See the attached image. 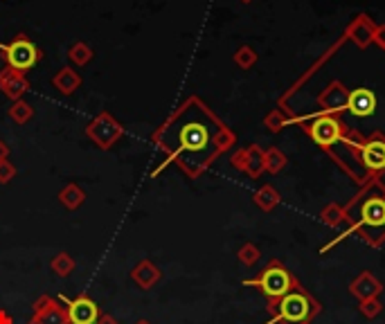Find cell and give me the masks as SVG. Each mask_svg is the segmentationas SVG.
Listing matches in <instances>:
<instances>
[{"mask_svg":"<svg viewBox=\"0 0 385 324\" xmlns=\"http://www.w3.org/2000/svg\"><path fill=\"white\" fill-rule=\"evenodd\" d=\"M277 108L354 183H365L363 154L374 144H385V70L347 83L316 61L280 97Z\"/></svg>","mask_w":385,"mask_h":324,"instance_id":"obj_1","label":"cell"},{"mask_svg":"<svg viewBox=\"0 0 385 324\" xmlns=\"http://www.w3.org/2000/svg\"><path fill=\"white\" fill-rule=\"evenodd\" d=\"M151 144L165 160L149 176L156 178L169 165H176L190 180H196L237 144V135L201 97L190 95L151 133Z\"/></svg>","mask_w":385,"mask_h":324,"instance_id":"obj_2","label":"cell"},{"mask_svg":"<svg viewBox=\"0 0 385 324\" xmlns=\"http://www.w3.org/2000/svg\"><path fill=\"white\" fill-rule=\"evenodd\" d=\"M345 230L340 236L322 245L320 255H327L333 245H338L345 236L356 234L372 248L385 243V183L381 178H369L361 190L345 205Z\"/></svg>","mask_w":385,"mask_h":324,"instance_id":"obj_3","label":"cell"},{"mask_svg":"<svg viewBox=\"0 0 385 324\" xmlns=\"http://www.w3.org/2000/svg\"><path fill=\"white\" fill-rule=\"evenodd\" d=\"M266 308L270 313L266 324H304L322 313V304L300 282L282 300H277L275 304H268Z\"/></svg>","mask_w":385,"mask_h":324,"instance_id":"obj_4","label":"cell"},{"mask_svg":"<svg viewBox=\"0 0 385 324\" xmlns=\"http://www.w3.org/2000/svg\"><path fill=\"white\" fill-rule=\"evenodd\" d=\"M297 282H300V279H297L280 259H270L268 264L259 270L257 277L243 279L241 284L248 286V289H257L259 293H264L268 304H275L277 300H282V297L293 289Z\"/></svg>","mask_w":385,"mask_h":324,"instance_id":"obj_5","label":"cell"},{"mask_svg":"<svg viewBox=\"0 0 385 324\" xmlns=\"http://www.w3.org/2000/svg\"><path fill=\"white\" fill-rule=\"evenodd\" d=\"M0 54L5 59V66L25 72L43 59V50L34 41H30L25 34H18L9 43H0Z\"/></svg>","mask_w":385,"mask_h":324,"instance_id":"obj_6","label":"cell"},{"mask_svg":"<svg viewBox=\"0 0 385 324\" xmlns=\"http://www.w3.org/2000/svg\"><path fill=\"white\" fill-rule=\"evenodd\" d=\"M122 135H124V127L113 115L106 113V110L97 113L91 120L88 127H86V138H88L97 149H102V151H108L110 146H115Z\"/></svg>","mask_w":385,"mask_h":324,"instance_id":"obj_7","label":"cell"},{"mask_svg":"<svg viewBox=\"0 0 385 324\" xmlns=\"http://www.w3.org/2000/svg\"><path fill=\"white\" fill-rule=\"evenodd\" d=\"M25 324H72L66 306L59 302V297L41 295L32 306V316Z\"/></svg>","mask_w":385,"mask_h":324,"instance_id":"obj_8","label":"cell"},{"mask_svg":"<svg viewBox=\"0 0 385 324\" xmlns=\"http://www.w3.org/2000/svg\"><path fill=\"white\" fill-rule=\"evenodd\" d=\"M59 302L66 306V313L72 324H97V318L102 313L99 306L95 304V300H91V295H86V293L74 297V300L59 297Z\"/></svg>","mask_w":385,"mask_h":324,"instance_id":"obj_9","label":"cell"},{"mask_svg":"<svg viewBox=\"0 0 385 324\" xmlns=\"http://www.w3.org/2000/svg\"><path fill=\"white\" fill-rule=\"evenodd\" d=\"M374 28H377L374 18H369L367 14H358L345 28V34L343 36L350 43H354L358 50H367L372 45V39H374Z\"/></svg>","mask_w":385,"mask_h":324,"instance_id":"obj_10","label":"cell"},{"mask_svg":"<svg viewBox=\"0 0 385 324\" xmlns=\"http://www.w3.org/2000/svg\"><path fill=\"white\" fill-rule=\"evenodd\" d=\"M0 91H3L5 97H9L11 102H18V99H23V95L30 91V81L25 77V72L3 66L0 68Z\"/></svg>","mask_w":385,"mask_h":324,"instance_id":"obj_11","label":"cell"},{"mask_svg":"<svg viewBox=\"0 0 385 324\" xmlns=\"http://www.w3.org/2000/svg\"><path fill=\"white\" fill-rule=\"evenodd\" d=\"M131 279H133V284L138 286V289H142V291H151L154 286L163 279V270H160L154 261H149V259H142V261H138V264L133 266V270H131Z\"/></svg>","mask_w":385,"mask_h":324,"instance_id":"obj_12","label":"cell"},{"mask_svg":"<svg viewBox=\"0 0 385 324\" xmlns=\"http://www.w3.org/2000/svg\"><path fill=\"white\" fill-rule=\"evenodd\" d=\"M350 293L358 302H363V300H369V297H379L383 293V284L372 275V272L363 270L361 275L350 284Z\"/></svg>","mask_w":385,"mask_h":324,"instance_id":"obj_13","label":"cell"},{"mask_svg":"<svg viewBox=\"0 0 385 324\" xmlns=\"http://www.w3.org/2000/svg\"><path fill=\"white\" fill-rule=\"evenodd\" d=\"M52 86L61 95H72L81 88V74L72 66H64L59 68V72L52 77Z\"/></svg>","mask_w":385,"mask_h":324,"instance_id":"obj_14","label":"cell"},{"mask_svg":"<svg viewBox=\"0 0 385 324\" xmlns=\"http://www.w3.org/2000/svg\"><path fill=\"white\" fill-rule=\"evenodd\" d=\"M264 149H259L257 144H248L246 146V167H243V173L246 176H251L253 180L262 178L264 173Z\"/></svg>","mask_w":385,"mask_h":324,"instance_id":"obj_15","label":"cell"},{"mask_svg":"<svg viewBox=\"0 0 385 324\" xmlns=\"http://www.w3.org/2000/svg\"><path fill=\"white\" fill-rule=\"evenodd\" d=\"M253 203L262 209V212H272L280 203H282V196L272 185H262L259 190L253 194Z\"/></svg>","mask_w":385,"mask_h":324,"instance_id":"obj_16","label":"cell"},{"mask_svg":"<svg viewBox=\"0 0 385 324\" xmlns=\"http://www.w3.org/2000/svg\"><path fill=\"white\" fill-rule=\"evenodd\" d=\"M57 198H59V203L64 205L66 209L74 212V209H79L86 203V192L81 190L77 183H68L64 190L59 192Z\"/></svg>","mask_w":385,"mask_h":324,"instance_id":"obj_17","label":"cell"},{"mask_svg":"<svg viewBox=\"0 0 385 324\" xmlns=\"http://www.w3.org/2000/svg\"><path fill=\"white\" fill-rule=\"evenodd\" d=\"M287 162H289L287 154L280 151L277 146H268V149H264V169H266L268 173H272V176H277L280 171H284V167H287Z\"/></svg>","mask_w":385,"mask_h":324,"instance_id":"obj_18","label":"cell"},{"mask_svg":"<svg viewBox=\"0 0 385 324\" xmlns=\"http://www.w3.org/2000/svg\"><path fill=\"white\" fill-rule=\"evenodd\" d=\"M95 52H93V47L88 43H84V41H77V43H72L70 50H68V59H70V64L72 66H88L91 61H93Z\"/></svg>","mask_w":385,"mask_h":324,"instance_id":"obj_19","label":"cell"},{"mask_svg":"<svg viewBox=\"0 0 385 324\" xmlns=\"http://www.w3.org/2000/svg\"><path fill=\"white\" fill-rule=\"evenodd\" d=\"M320 221L329 228H343L345 226V205L329 203L320 209Z\"/></svg>","mask_w":385,"mask_h":324,"instance_id":"obj_20","label":"cell"},{"mask_svg":"<svg viewBox=\"0 0 385 324\" xmlns=\"http://www.w3.org/2000/svg\"><path fill=\"white\" fill-rule=\"evenodd\" d=\"M7 115H9V120L14 122V124L23 127V124H28L34 117V108H32V104L25 102V99H18V102H14V104L9 106Z\"/></svg>","mask_w":385,"mask_h":324,"instance_id":"obj_21","label":"cell"},{"mask_svg":"<svg viewBox=\"0 0 385 324\" xmlns=\"http://www.w3.org/2000/svg\"><path fill=\"white\" fill-rule=\"evenodd\" d=\"M264 127H266V131L268 133H280V131H284L287 127H291V122H289V115L284 113L282 108H272V110H268L266 113V117H264Z\"/></svg>","mask_w":385,"mask_h":324,"instance_id":"obj_22","label":"cell"},{"mask_svg":"<svg viewBox=\"0 0 385 324\" xmlns=\"http://www.w3.org/2000/svg\"><path fill=\"white\" fill-rule=\"evenodd\" d=\"M50 268H52V272L57 277H70L74 272V268H77V264H74L72 255L59 253L57 257H52V261H50Z\"/></svg>","mask_w":385,"mask_h":324,"instance_id":"obj_23","label":"cell"},{"mask_svg":"<svg viewBox=\"0 0 385 324\" xmlns=\"http://www.w3.org/2000/svg\"><path fill=\"white\" fill-rule=\"evenodd\" d=\"M234 64H237L241 70H251V68H255V64H257V59H259V54L255 52V47H251V45H241L237 52H234Z\"/></svg>","mask_w":385,"mask_h":324,"instance_id":"obj_24","label":"cell"},{"mask_svg":"<svg viewBox=\"0 0 385 324\" xmlns=\"http://www.w3.org/2000/svg\"><path fill=\"white\" fill-rule=\"evenodd\" d=\"M259 257H262V250H259L255 243H243L239 248V253H237V259L241 261L243 266H248V268H253L259 261Z\"/></svg>","mask_w":385,"mask_h":324,"instance_id":"obj_25","label":"cell"},{"mask_svg":"<svg viewBox=\"0 0 385 324\" xmlns=\"http://www.w3.org/2000/svg\"><path fill=\"white\" fill-rule=\"evenodd\" d=\"M358 311H361V316L367 318V320H374L381 316V311H383V304L379 297H369V300H363L361 304H358Z\"/></svg>","mask_w":385,"mask_h":324,"instance_id":"obj_26","label":"cell"},{"mask_svg":"<svg viewBox=\"0 0 385 324\" xmlns=\"http://www.w3.org/2000/svg\"><path fill=\"white\" fill-rule=\"evenodd\" d=\"M16 176V167L9 160H0V185H9Z\"/></svg>","mask_w":385,"mask_h":324,"instance_id":"obj_27","label":"cell"},{"mask_svg":"<svg viewBox=\"0 0 385 324\" xmlns=\"http://www.w3.org/2000/svg\"><path fill=\"white\" fill-rule=\"evenodd\" d=\"M372 45H377L379 50H385V23H377V28H374V39H372Z\"/></svg>","mask_w":385,"mask_h":324,"instance_id":"obj_28","label":"cell"},{"mask_svg":"<svg viewBox=\"0 0 385 324\" xmlns=\"http://www.w3.org/2000/svg\"><path fill=\"white\" fill-rule=\"evenodd\" d=\"M97 324H120V322H117L115 316H110V313H99Z\"/></svg>","mask_w":385,"mask_h":324,"instance_id":"obj_29","label":"cell"},{"mask_svg":"<svg viewBox=\"0 0 385 324\" xmlns=\"http://www.w3.org/2000/svg\"><path fill=\"white\" fill-rule=\"evenodd\" d=\"M9 158V144L5 140H0V160H7Z\"/></svg>","mask_w":385,"mask_h":324,"instance_id":"obj_30","label":"cell"},{"mask_svg":"<svg viewBox=\"0 0 385 324\" xmlns=\"http://www.w3.org/2000/svg\"><path fill=\"white\" fill-rule=\"evenodd\" d=\"M0 324H14V320H11L7 311H0Z\"/></svg>","mask_w":385,"mask_h":324,"instance_id":"obj_31","label":"cell"},{"mask_svg":"<svg viewBox=\"0 0 385 324\" xmlns=\"http://www.w3.org/2000/svg\"><path fill=\"white\" fill-rule=\"evenodd\" d=\"M135 324H151V322H149V320H138V322H135Z\"/></svg>","mask_w":385,"mask_h":324,"instance_id":"obj_32","label":"cell"},{"mask_svg":"<svg viewBox=\"0 0 385 324\" xmlns=\"http://www.w3.org/2000/svg\"><path fill=\"white\" fill-rule=\"evenodd\" d=\"M241 3H243V5H248V3H253V0H241Z\"/></svg>","mask_w":385,"mask_h":324,"instance_id":"obj_33","label":"cell"},{"mask_svg":"<svg viewBox=\"0 0 385 324\" xmlns=\"http://www.w3.org/2000/svg\"><path fill=\"white\" fill-rule=\"evenodd\" d=\"M304 324H311V322H304Z\"/></svg>","mask_w":385,"mask_h":324,"instance_id":"obj_34","label":"cell"}]
</instances>
